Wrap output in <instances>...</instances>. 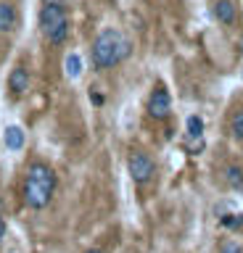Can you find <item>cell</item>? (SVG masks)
<instances>
[{"instance_id": "obj_5", "label": "cell", "mask_w": 243, "mask_h": 253, "mask_svg": "<svg viewBox=\"0 0 243 253\" xmlns=\"http://www.w3.org/2000/svg\"><path fill=\"white\" fill-rule=\"evenodd\" d=\"M148 116L156 119V122H161V119H167L172 114V98L169 92L164 90V87H153V92L148 95Z\"/></svg>"}, {"instance_id": "obj_3", "label": "cell", "mask_w": 243, "mask_h": 253, "mask_svg": "<svg viewBox=\"0 0 243 253\" xmlns=\"http://www.w3.org/2000/svg\"><path fill=\"white\" fill-rule=\"evenodd\" d=\"M40 27H43V35L48 37L53 45H64L66 37H69V16L64 11V5L43 3V8H40Z\"/></svg>"}, {"instance_id": "obj_7", "label": "cell", "mask_w": 243, "mask_h": 253, "mask_svg": "<svg viewBox=\"0 0 243 253\" xmlns=\"http://www.w3.org/2000/svg\"><path fill=\"white\" fill-rule=\"evenodd\" d=\"M214 19L225 27H233L235 19H238V8H235L233 0H217L214 3Z\"/></svg>"}, {"instance_id": "obj_20", "label": "cell", "mask_w": 243, "mask_h": 253, "mask_svg": "<svg viewBox=\"0 0 243 253\" xmlns=\"http://www.w3.org/2000/svg\"><path fill=\"white\" fill-rule=\"evenodd\" d=\"M88 253H100V251H88Z\"/></svg>"}, {"instance_id": "obj_2", "label": "cell", "mask_w": 243, "mask_h": 253, "mask_svg": "<svg viewBox=\"0 0 243 253\" xmlns=\"http://www.w3.org/2000/svg\"><path fill=\"white\" fill-rule=\"evenodd\" d=\"M56 171L45 164H35L32 169L27 171L24 179V201L29 209H45L53 201V193H56Z\"/></svg>"}, {"instance_id": "obj_6", "label": "cell", "mask_w": 243, "mask_h": 253, "mask_svg": "<svg viewBox=\"0 0 243 253\" xmlns=\"http://www.w3.org/2000/svg\"><path fill=\"white\" fill-rule=\"evenodd\" d=\"M3 142L11 153H19V150H24V145H27V132L21 129L19 124H8L3 132Z\"/></svg>"}, {"instance_id": "obj_14", "label": "cell", "mask_w": 243, "mask_h": 253, "mask_svg": "<svg viewBox=\"0 0 243 253\" xmlns=\"http://www.w3.org/2000/svg\"><path fill=\"white\" fill-rule=\"evenodd\" d=\"M219 253H243V248L235 240H230V237H225V240L219 243Z\"/></svg>"}, {"instance_id": "obj_8", "label": "cell", "mask_w": 243, "mask_h": 253, "mask_svg": "<svg viewBox=\"0 0 243 253\" xmlns=\"http://www.w3.org/2000/svg\"><path fill=\"white\" fill-rule=\"evenodd\" d=\"M8 90L13 95H24L29 90V74H27V69H13L11 71V77H8Z\"/></svg>"}, {"instance_id": "obj_1", "label": "cell", "mask_w": 243, "mask_h": 253, "mask_svg": "<svg viewBox=\"0 0 243 253\" xmlns=\"http://www.w3.org/2000/svg\"><path fill=\"white\" fill-rule=\"evenodd\" d=\"M132 53V42L122 35L119 29H103L96 37V42L90 47L93 66L96 69H114L122 61H127Z\"/></svg>"}, {"instance_id": "obj_4", "label": "cell", "mask_w": 243, "mask_h": 253, "mask_svg": "<svg viewBox=\"0 0 243 253\" xmlns=\"http://www.w3.org/2000/svg\"><path fill=\"white\" fill-rule=\"evenodd\" d=\"M127 169H130V177L135 185H146V182H151V177L156 174V164L148 153H143V150H132L130 158H127Z\"/></svg>"}, {"instance_id": "obj_17", "label": "cell", "mask_w": 243, "mask_h": 253, "mask_svg": "<svg viewBox=\"0 0 243 253\" xmlns=\"http://www.w3.org/2000/svg\"><path fill=\"white\" fill-rule=\"evenodd\" d=\"M3 237H5V219L0 216V243H3Z\"/></svg>"}, {"instance_id": "obj_12", "label": "cell", "mask_w": 243, "mask_h": 253, "mask_svg": "<svg viewBox=\"0 0 243 253\" xmlns=\"http://www.w3.org/2000/svg\"><path fill=\"white\" fill-rule=\"evenodd\" d=\"M230 134L235 140H243V108L233 111V116H230Z\"/></svg>"}, {"instance_id": "obj_15", "label": "cell", "mask_w": 243, "mask_h": 253, "mask_svg": "<svg viewBox=\"0 0 243 253\" xmlns=\"http://www.w3.org/2000/svg\"><path fill=\"white\" fill-rule=\"evenodd\" d=\"M222 224L225 227H233V229L243 227V213H230V216H222Z\"/></svg>"}, {"instance_id": "obj_18", "label": "cell", "mask_w": 243, "mask_h": 253, "mask_svg": "<svg viewBox=\"0 0 243 253\" xmlns=\"http://www.w3.org/2000/svg\"><path fill=\"white\" fill-rule=\"evenodd\" d=\"M43 3H56V5H64L66 0H43Z\"/></svg>"}, {"instance_id": "obj_9", "label": "cell", "mask_w": 243, "mask_h": 253, "mask_svg": "<svg viewBox=\"0 0 243 253\" xmlns=\"http://www.w3.org/2000/svg\"><path fill=\"white\" fill-rule=\"evenodd\" d=\"M16 27V11H13L11 3H0V32L8 35Z\"/></svg>"}, {"instance_id": "obj_16", "label": "cell", "mask_w": 243, "mask_h": 253, "mask_svg": "<svg viewBox=\"0 0 243 253\" xmlns=\"http://www.w3.org/2000/svg\"><path fill=\"white\" fill-rule=\"evenodd\" d=\"M90 100H93V103H96V106H100V103H103V98H100V95H98V92H90Z\"/></svg>"}, {"instance_id": "obj_10", "label": "cell", "mask_w": 243, "mask_h": 253, "mask_svg": "<svg viewBox=\"0 0 243 253\" xmlns=\"http://www.w3.org/2000/svg\"><path fill=\"white\" fill-rule=\"evenodd\" d=\"M225 185L230 190H243V166L238 164L225 166Z\"/></svg>"}, {"instance_id": "obj_11", "label": "cell", "mask_w": 243, "mask_h": 253, "mask_svg": "<svg viewBox=\"0 0 243 253\" xmlns=\"http://www.w3.org/2000/svg\"><path fill=\"white\" fill-rule=\"evenodd\" d=\"M64 69H66V77H69V79H77V77L82 74V55H80V53H69Z\"/></svg>"}, {"instance_id": "obj_13", "label": "cell", "mask_w": 243, "mask_h": 253, "mask_svg": "<svg viewBox=\"0 0 243 253\" xmlns=\"http://www.w3.org/2000/svg\"><path fill=\"white\" fill-rule=\"evenodd\" d=\"M201 134H203L201 116H188V137H201Z\"/></svg>"}, {"instance_id": "obj_19", "label": "cell", "mask_w": 243, "mask_h": 253, "mask_svg": "<svg viewBox=\"0 0 243 253\" xmlns=\"http://www.w3.org/2000/svg\"><path fill=\"white\" fill-rule=\"evenodd\" d=\"M241 50H243V37H241Z\"/></svg>"}]
</instances>
